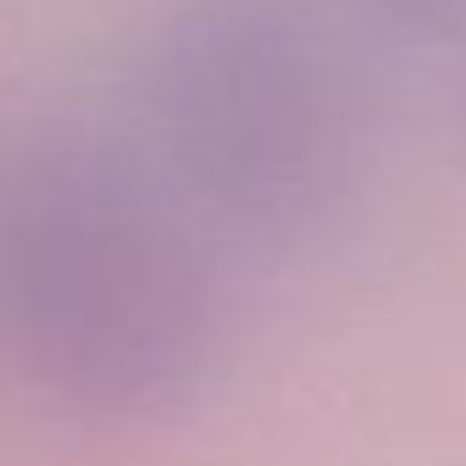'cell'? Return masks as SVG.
I'll return each mask as SVG.
<instances>
[{
  "instance_id": "cell-1",
  "label": "cell",
  "mask_w": 466,
  "mask_h": 466,
  "mask_svg": "<svg viewBox=\"0 0 466 466\" xmlns=\"http://www.w3.org/2000/svg\"><path fill=\"white\" fill-rule=\"evenodd\" d=\"M237 269L132 127L66 116L0 198V291L39 384L83 417L187 406L225 340Z\"/></svg>"
},
{
  "instance_id": "cell-2",
  "label": "cell",
  "mask_w": 466,
  "mask_h": 466,
  "mask_svg": "<svg viewBox=\"0 0 466 466\" xmlns=\"http://www.w3.org/2000/svg\"><path fill=\"white\" fill-rule=\"evenodd\" d=\"M121 121L230 264L297 253L357 181V83L291 0H176Z\"/></svg>"
}]
</instances>
